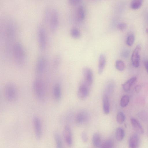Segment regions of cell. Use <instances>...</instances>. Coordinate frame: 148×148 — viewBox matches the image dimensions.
I'll return each mask as SVG.
<instances>
[{"label":"cell","mask_w":148,"mask_h":148,"mask_svg":"<svg viewBox=\"0 0 148 148\" xmlns=\"http://www.w3.org/2000/svg\"><path fill=\"white\" fill-rule=\"evenodd\" d=\"M131 121L135 130L138 133L142 134L144 133V130L138 121L136 119L132 118Z\"/></svg>","instance_id":"2e32d148"},{"label":"cell","mask_w":148,"mask_h":148,"mask_svg":"<svg viewBox=\"0 0 148 148\" xmlns=\"http://www.w3.org/2000/svg\"><path fill=\"white\" fill-rule=\"evenodd\" d=\"M134 37L133 34L129 35L127 39L126 44L129 46H131L133 44Z\"/></svg>","instance_id":"4dcf8cb0"},{"label":"cell","mask_w":148,"mask_h":148,"mask_svg":"<svg viewBox=\"0 0 148 148\" xmlns=\"http://www.w3.org/2000/svg\"><path fill=\"white\" fill-rule=\"evenodd\" d=\"M33 121L36 138L38 140H40L42 134L40 120L38 117L35 116L33 117Z\"/></svg>","instance_id":"ba28073f"},{"label":"cell","mask_w":148,"mask_h":148,"mask_svg":"<svg viewBox=\"0 0 148 148\" xmlns=\"http://www.w3.org/2000/svg\"><path fill=\"white\" fill-rule=\"evenodd\" d=\"M127 26V25L125 23H121L118 25L117 27L119 30L123 31L126 28Z\"/></svg>","instance_id":"d6a6232c"},{"label":"cell","mask_w":148,"mask_h":148,"mask_svg":"<svg viewBox=\"0 0 148 148\" xmlns=\"http://www.w3.org/2000/svg\"><path fill=\"white\" fill-rule=\"evenodd\" d=\"M70 34L73 38L75 39L79 38L81 36L80 31L78 29L75 28L71 29L70 31Z\"/></svg>","instance_id":"cb8c5ba5"},{"label":"cell","mask_w":148,"mask_h":148,"mask_svg":"<svg viewBox=\"0 0 148 148\" xmlns=\"http://www.w3.org/2000/svg\"><path fill=\"white\" fill-rule=\"evenodd\" d=\"M129 55L128 52L127 51H123L121 54L122 56L124 58H127Z\"/></svg>","instance_id":"d590c367"},{"label":"cell","mask_w":148,"mask_h":148,"mask_svg":"<svg viewBox=\"0 0 148 148\" xmlns=\"http://www.w3.org/2000/svg\"><path fill=\"white\" fill-rule=\"evenodd\" d=\"M125 136V132L124 130L121 127L117 128L116 131V138L119 141L122 140Z\"/></svg>","instance_id":"7402d4cb"},{"label":"cell","mask_w":148,"mask_h":148,"mask_svg":"<svg viewBox=\"0 0 148 148\" xmlns=\"http://www.w3.org/2000/svg\"><path fill=\"white\" fill-rule=\"evenodd\" d=\"M116 67L117 69L120 71L124 70L125 65L123 62L121 60H117L116 62Z\"/></svg>","instance_id":"4316f807"},{"label":"cell","mask_w":148,"mask_h":148,"mask_svg":"<svg viewBox=\"0 0 148 148\" xmlns=\"http://www.w3.org/2000/svg\"><path fill=\"white\" fill-rule=\"evenodd\" d=\"M114 87L113 82L111 81H109L105 87V90L108 93H111Z\"/></svg>","instance_id":"f1b7e54d"},{"label":"cell","mask_w":148,"mask_h":148,"mask_svg":"<svg viewBox=\"0 0 148 148\" xmlns=\"http://www.w3.org/2000/svg\"><path fill=\"white\" fill-rule=\"evenodd\" d=\"M59 23V15L57 10L53 9L51 10L49 24L51 32L54 34L57 31Z\"/></svg>","instance_id":"5b68a950"},{"label":"cell","mask_w":148,"mask_h":148,"mask_svg":"<svg viewBox=\"0 0 148 148\" xmlns=\"http://www.w3.org/2000/svg\"><path fill=\"white\" fill-rule=\"evenodd\" d=\"M77 16L80 21L83 20L85 17V12L84 8L82 6H80L78 9Z\"/></svg>","instance_id":"d4e9b609"},{"label":"cell","mask_w":148,"mask_h":148,"mask_svg":"<svg viewBox=\"0 0 148 148\" xmlns=\"http://www.w3.org/2000/svg\"><path fill=\"white\" fill-rule=\"evenodd\" d=\"M125 116L123 113L121 112H119L116 116V121L119 124L122 123L125 121Z\"/></svg>","instance_id":"83f0119b"},{"label":"cell","mask_w":148,"mask_h":148,"mask_svg":"<svg viewBox=\"0 0 148 148\" xmlns=\"http://www.w3.org/2000/svg\"><path fill=\"white\" fill-rule=\"evenodd\" d=\"M13 54L15 62L18 66H23L25 62L26 56L24 48L20 43H16L12 48Z\"/></svg>","instance_id":"6da1fadb"},{"label":"cell","mask_w":148,"mask_h":148,"mask_svg":"<svg viewBox=\"0 0 148 148\" xmlns=\"http://www.w3.org/2000/svg\"><path fill=\"white\" fill-rule=\"evenodd\" d=\"M143 0H132V1L130 6L133 10H136L139 8L141 6Z\"/></svg>","instance_id":"603a6c76"},{"label":"cell","mask_w":148,"mask_h":148,"mask_svg":"<svg viewBox=\"0 0 148 148\" xmlns=\"http://www.w3.org/2000/svg\"><path fill=\"white\" fill-rule=\"evenodd\" d=\"M129 101V97L127 95L123 96L120 101V105L121 107H125L128 104Z\"/></svg>","instance_id":"484cf974"},{"label":"cell","mask_w":148,"mask_h":148,"mask_svg":"<svg viewBox=\"0 0 148 148\" xmlns=\"http://www.w3.org/2000/svg\"><path fill=\"white\" fill-rule=\"evenodd\" d=\"M103 110L106 114H108L110 112V104L108 98L106 95H104L103 98Z\"/></svg>","instance_id":"d6986e66"},{"label":"cell","mask_w":148,"mask_h":148,"mask_svg":"<svg viewBox=\"0 0 148 148\" xmlns=\"http://www.w3.org/2000/svg\"><path fill=\"white\" fill-rule=\"evenodd\" d=\"M37 38L38 47L41 51H44L47 45V36L44 27L41 25H39L37 30Z\"/></svg>","instance_id":"277c9868"},{"label":"cell","mask_w":148,"mask_h":148,"mask_svg":"<svg viewBox=\"0 0 148 148\" xmlns=\"http://www.w3.org/2000/svg\"><path fill=\"white\" fill-rule=\"evenodd\" d=\"M68 1L71 4L75 5L80 3L81 0H68Z\"/></svg>","instance_id":"836d02e7"},{"label":"cell","mask_w":148,"mask_h":148,"mask_svg":"<svg viewBox=\"0 0 148 148\" xmlns=\"http://www.w3.org/2000/svg\"><path fill=\"white\" fill-rule=\"evenodd\" d=\"M140 50V46L139 45H138L134 49L132 55L131 60L132 64L135 67H138L139 65Z\"/></svg>","instance_id":"9c48e42d"},{"label":"cell","mask_w":148,"mask_h":148,"mask_svg":"<svg viewBox=\"0 0 148 148\" xmlns=\"http://www.w3.org/2000/svg\"><path fill=\"white\" fill-rule=\"evenodd\" d=\"M83 75L84 78L83 82L90 86L93 81V74L92 70L89 68H85L83 70Z\"/></svg>","instance_id":"30bf717a"},{"label":"cell","mask_w":148,"mask_h":148,"mask_svg":"<svg viewBox=\"0 0 148 148\" xmlns=\"http://www.w3.org/2000/svg\"><path fill=\"white\" fill-rule=\"evenodd\" d=\"M88 114L86 111L80 112L77 115L76 121L78 124H82L86 122L88 119Z\"/></svg>","instance_id":"5bb4252c"},{"label":"cell","mask_w":148,"mask_h":148,"mask_svg":"<svg viewBox=\"0 0 148 148\" xmlns=\"http://www.w3.org/2000/svg\"><path fill=\"white\" fill-rule=\"evenodd\" d=\"M4 92L6 99L9 101H14L17 97V89L15 85L12 83H9L5 85Z\"/></svg>","instance_id":"3957f363"},{"label":"cell","mask_w":148,"mask_h":148,"mask_svg":"<svg viewBox=\"0 0 148 148\" xmlns=\"http://www.w3.org/2000/svg\"><path fill=\"white\" fill-rule=\"evenodd\" d=\"M60 61V57L58 56L56 57L54 60L53 65L55 68H57L59 66Z\"/></svg>","instance_id":"1f68e13d"},{"label":"cell","mask_w":148,"mask_h":148,"mask_svg":"<svg viewBox=\"0 0 148 148\" xmlns=\"http://www.w3.org/2000/svg\"><path fill=\"white\" fill-rule=\"evenodd\" d=\"M5 38L10 42L14 38L16 33L15 25L13 22L10 21L6 24L5 30Z\"/></svg>","instance_id":"8992f818"},{"label":"cell","mask_w":148,"mask_h":148,"mask_svg":"<svg viewBox=\"0 0 148 148\" xmlns=\"http://www.w3.org/2000/svg\"><path fill=\"white\" fill-rule=\"evenodd\" d=\"M54 139L57 148H62L63 147V143L61 137L57 132H55L53 134Z\"/></svg>","instance_id":"44dd1931"},{"label":"cell","mask_w":148,"mask_h":148,"mask_svg":"<svg viewBox=\"0 0 148 148\" xmlns=\"http://www.w3.org/2000/svg\"><path fill=\"white\" fill-rule=\"evenodd\" d=\"M136 79V77H132L123 84L122 86L124 90L126 92L129 91Z\"/></svg>","instance_id":"ac0fdd59"},{"label":"cell","mask_w":148,"mask_h":148,"mask_svg":"<svg viewBox=\"0 0 148 148\" xmlns=\"http://www.w3.org/2000/svg\"><path fill=\"white\" fill-rule=\"evenodd\" d=\"M46 60L44 56H41L39 57L35 67V71L37 74L40 75L43 73L46 68Z\"/></svg>","instance_id":"52a82bcc"},{"label":"cell","mask_w":148,"mask_h":148,"mask_svg":"<svg viewBox=\"0 0 148 148\" xmlns=\"http://www.w3.org/2000/svg\"><path fill=\"white\" fill-rule=\"evenodd\" d=\"M92 142L95 147H99L101 145V138L99 135L97 133H94L92 136Z\"/></svg>","instance_id":"ffe728a7"},{"label":"cell","mask_w":148,"mask_h":148,"mask_svg":"<svg viewBox=\"0 0 148 148\" xmlns=\"http://www.w3.org/2000/svg\"><path fill=\"white\" fill-rule=\"evenodd\" d=\"M106 63V58L105 55L101 54L99 57L98 66V71L99 74H101L103 72Z\"/></svg>","instance_id":"4fadbf2b"},{"label":"cell","mask_w":148,"mask_h":148,"mask_svg":"<svg viewBox=\"0 0 148 148\" xmlns=\"http://www.w3.org/2000/svg\"><path fill=\"white\" fill-rule=\"evenodd\" d=\"M144 66L148 72V60H146L144 62Z\"/></svg>","instance_id":"8d00e7d4"},{"label":"cell","mask_w":148,"mask_h":148,"mask_svg":"<svg viewBox=\"0 0 148 148\" xmlns=\"http://www.w3.org/2000/svg\"><path fill=\"white\" fill-rule=\"evenodd\" d=\"M139 143V138L137 135L134 134L130 137L129 143L130 148H136L137 147Z\"/></svg>","instance_id":"e0dca14e"},{"label":"cell","mask_w":148,"mask_h":148,"mask_svg":"<svg viewBox=\"0 0 148 148\" xmlns=\"http://www.w3.org/2000/svg\"><path fill=\"white\" fill-rule=\"evenodd\" d=\"M101 146L102 148H112L113 146L112 142L111 140H108L103 143Z\"/></svg>","instance_id":"f546056e"},{"label":"cell","mask_w":148,"mask_h":148,"mask_svg":"<svg viewBox=\"0 0 148 148\" xmlns=\"http://www.w3.org/2000/svg\"><path fill=\"white\" fill-rule=\"evenodd\" d=\"M53 94L55 99L59 101L61 97V89L60 84L59 83L55 84L53 88Z\"/></svg>","instance_id":"9a60e30c"},{"label":"cell","mask_w":148,"mask_h":148,"mask_svg":"<svg viewBox=\"0 0 148 148\" xmlns=\"http://www.w3.org/2000/svg\"><path fill=\"white\" fill-rule=\"evenodd\" d=\"M63 136L66 143L69 146L72 143V139L71 130L68 125L64 127L63 130Z\"/></svg>","instance_id":"7c38bea8"},{"label":"cell","mask_w":148,"mask_h":148,"mask_svg":"<svg viewBox=\"0 0 148 148\" xmlns=\"http://www.w3.org/2000/svg\"><path fill=\"white\" fill-rule=\"evenodd\" d=\"M90 86L84 82L79 86L77 92V96L80 99H85L88 96Z\"/></svg>","instance_id":"8fae6325"},{"label":"cell","mask_w":148,"mask_h":148,"mask_svg":"<svg viewBox=\"0 0 148 148\" xmlns=\"http://www.w3.org/2000/svg\"><path fill=\"white\" fill-rule=\"evenodd\" d=\"M33 88L37 98L40 100L43 99L45 95V90L43 83L40 79L36 78L34 80Z\"/></svg>","instance_id":"7a4b0ae2"},{"label":"cell","mask_w":148,"mask_h":148,"mask_svg":"<svg viewBox=\"0 0 148 148\" xmlns=\"http://www.w3.org/2000/svg\"><path fill=\"white\" fill-rule=\"evenodd\" d=\"M82 140L84 142H86L88 140L87 135L85 132H83L82 134Z\"/></svg>","instance_id":"e575fe53"}]
</instances>
